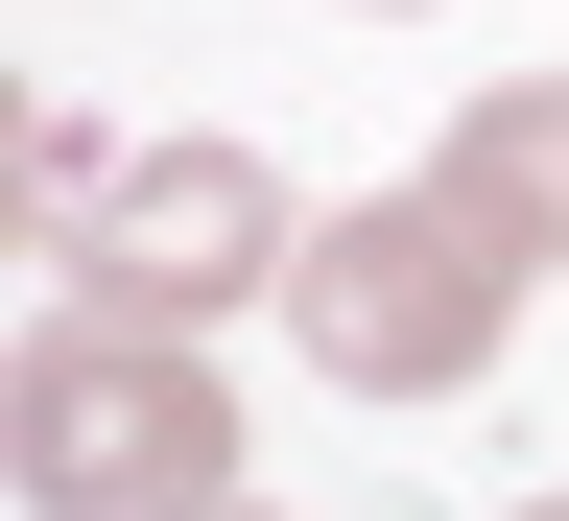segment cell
I'll use <instances>...</instances> for the list:
<instances>
[{"instance_id": "cell-5", "label": "cell", "mask_w": 569, "mask_h": 521, "mask_svg": "<svg viewBox=\"0 0 569 521\" xmlns=\"http://www.w3.org/2000/svg\"><path fill=\"white\" fill-rule=\"evenodd\" d=\"M356 24H427V0H356Z\"/></svg>"}, {"instance_id": "cell-3", "label": "cell", "mask_w": 569, "mask_h": 521, "mask_svg": "<svg viewBox=\"0 0 569 521\" xmlns=\"http://www.w3.org/2000/svg\"><path fill=\"white\" fill-rule=\"evenodd\" d=\"M24 190H48L71 309H142V332L284 309V261H309V190L261 142H24Z\"/></svg>"}, {"instance_id": "cell-7", "label": "cell", "mask_w": 569, "mask_h": 521, "mask_svg": "<svg viewBox=\"0 0 569 521\" xmlns=\"http://www.w3.org/2000/svg\"><path fill=\"white\" fill-rule=\"evenodd\" d=\"M238 521H261V498H238Z\"/></svg>"}, {"instance_id": "cell-6", "label": "cell", "mask_w": 569, "mask_h": 521, "mask_svg": "<svg viewBox=\"0 0 569 521\" xmlns=\"http://www.w3.org/2000/svg\"><path fill=\"white\" fill-rule=\"evenodd\" d=\"M522 521H569V498H522Z\"/></svg>"}, {"instance_id": "cell-4", "label": "cell", "mask_w": 569, "mask_h": 521, "mask_svg": "<svg viewBox=\"0 0 569 521\" xmlns=\"http://www.w3.org/2000/svg\"><path fill=\"white\" fill-rule=\"evenodd\" d=\"M427 190H451V213H498L522 261H569V71H475V96H451V142H427Z\"/></svg>"}, {"instance_id": "cell-1", "label": "cell", "mask_w": 569, "mask_h": 521, "mask_svg": "<svg viewBox=\"0 0 569 521\" xmlns=\"http://www.w3.org/2000/svg\"><path fill=\"white\" fill-rule=\"evenodd\" d=\"M238 380L213 332H142V309H48L0 355V474L24 521H238Z\"/></svg>"}, {"instance_id": "cell-2", "label": "cell", "mask_w": 569, "mask_h": 521, "mask_svg": "<svg viewBox=\"0 0 569 521\" xmlns=\"http://www.w3.org/2000/svg\"><path fill=\"white\" fill-rule=\"evenodd\" d=\"M522 238L498 213H451V190H332L309 213V261H284V355H309L332 403H451V380H498V332H522Z\"/></svg>"}]
</instances>
